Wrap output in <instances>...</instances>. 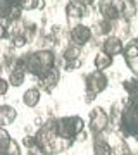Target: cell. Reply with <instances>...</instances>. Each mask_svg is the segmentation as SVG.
<instances>
[{
	"instance_id": "obj_25",
	"label": "cell",
	"mask_w": 138,
	"mask_h": 155,
	"mask_svg": "<svg viewBox=\"0 0 138 155\" xmlns=\"http://www.w3.org/2000/svg\"><path fill=\"white\" fill-rule=\"evenodd\" d=\"M11 45L14 48H22V47H26L28 45V40L24 35H16V36H11Z\"/></svg>"
},
{
	"instance_id": "obj_27",
	"label": "cell",
	"mask_w": 138,
	"mask_h": 155,
	"mask_svg": "<svg viewBox=\"0 0 138 155\" xmlns=\"http://www.w3.org/2000/svg\"><path fill=\"white\" fill-rule=\"evenodd\" d=\"M9 81H7L5 78H2L0 76V97H5L7 95V91H9Z\"/></svg>"
},
{
	"instance_id": "obj_15",
	"label": "cell",
	"mask_w": 138,
	"mask_h": 155,
	"mask_svg": "<svg viewBox=\"0 0 138 155\" xmlns=\"http://www.w3.org/2000/svg\"><path fill=\"white\" fill-rule=\"evenodd\" d=\"M17 119V110L16 107L9 105V104H2L0 105V126H11L14 124V121Z\"/></svg>"
},
{
	"instance_id": "obj_11",
	"label": "cell",
	"mask_w": 138,
	"mask_h": 155,
	"mask_svg": "<svg viewBox=\"0 0 138 155\" xmlns=\"http://www.w3.org/2000/svg\"><path fill=\"white\" fill-rule=\"evenodd\" d=\"M64 11H66V17L67 21H79L83 17L88 16V7L79 4V2H74V0H69L64 7Z\"/></svg>"
},
{
	"instance_id": "obj_24",
	"label": "cell",
	"mask_w": 138,
	"mask_h": 155,
	"mask_svg": "<svg viewBox=\"0 0 138 155\" xmlns=\"http://www.w3.org/2000/svg\"><path fill=\"white\" fill-rule=\"evenodd\" d=\"M21 145H22V147H26L28 150H36V148H38L35 134H24L22 140H21Z\"/></svg>"
},
{
	"instance_id": "obj_10",
	"label": "cell",
	"mask_w": 138,
	"mask_h": 155,
	"mask_svg": "<svg viewBox=\"0 0 138 155\" xmlns=\"http://www.w3.org/2000/svg\"><path fill=\"white\" fill-rule=\"evenodd\" d=\"M123 50H124V41L116 35H109L105 36L102 41V52H105L107 55L114 57V55H121Z\"/></svg>"
},
{
	"instance_id": "obj_1",
	"label": "cell",
	"mask_w": 138,
	"mask_h": 155,
	"mask_svg": "<svg viewBox=\"0 0 138 155\" xmlns=\"http://www.w3.org/2000/svg\"><path fill=\"white\" fill-rule=\"evenodd\" d=\"M12 67H21V69L26 71V74H31V76L40 79V78L47 76L54 67H57V59H55L54 50L36 48L29 54L16 57Z\"/></svg>"
},
{
	"instance_id": "obj_13",
	"label": "cell",
	"mask_w": 138,
	"mask_h": 155,
	"mask_svg": "<svg viewBox=\"0 0 138 155\" xmlns=\"http://www.w3.org/2000/svg\"><path fill=\"white\" fill-rule=\"evenodd\" d=\"M92 148H93V155H112V145L104 134H95Z\"/></svg>"
},
{
	"instance_id": "obj_26",
	"label": "cell",
	"mask_w": 138,
	"mask_h": 155,
	"mask_svg": "<svg viewBox=\"0 0 138 155\" xmlns=\"http://www.w3.org/2000/svg\"><path fill=\"white\" fill-rule=\"evenodd\" d=\"M11 133L7 131L4 126H0V150H4L9 145V141H11Z\"/></svg>"
},
{
	"instance_id": "obj_16",
	"label": "cell",
	"mask_w": 138,
	"mask_h": 155,
	"mask_svg": "<svg viewBox=\"0 0 138 155\" xmlns=\"http://www.w3.org/2000/svg\"><path fill=\"white\" fill-rule=\"evenodd\" d=\"M114 64V57H110V55H107L105 52H97L95 54V57H93V66H95V69L97 71H107V69H110V66Z\"/></svg>"
},
{
	"instance_id": "obj_3",
	"label": "cell",
	"mask_w": 138,
	"mask_h": 155,
	"mask_svg": "<svg viewBox=\"0 0 138 155\" xmlns=\"http://www.w3.org/2000/svg\"><path fill=\"white\" fill-rule=\"evenodd\" d=\"M54 127L57 134L61 138L72 140L76 141V138L85 131L86 122L81 116H64V117H54Z\"/></svg>"
},
{
	"instance_id": "obj_4",
	"label": "cell",
	"mask_w": 138,
	"mask_h": 155,
	"mask_svg": "<svg viewBox=\"0 0 138 155\" xmlns=\"http://www.w3.org/2000/svg\"><path fill=\"white\" fill-rule=\"evenodd\" d=\"M117 129L121 131L123 138H136L138 140V100L136 102H128L124 104Z\"/></svg>"
},
{
	"instance_id": "obj_23",
	"label": "cell",
	"mask_w": 138,
	"mask_h": 155,
	"mask_svg": "<svg viewBox=\"0 0 138 155\" xmlns=\"http://www.w3.org/2000/svg\"><path fill=\"white\" fill-rule=\"evenodd\" d=\"M0 155H22L21 143H17L16 140H11L4 150H0Z\"/></svg>"
},
{
	"instance_id": "obj_9",
	"label": "cell",
	"mask_w": 138,
	"mask_h": 155,
	"mask_svg": "<svg viewBox=\"0 0 138 155\" xmlns=\"http://www.w3.org/2000/svg\"><path fill=\"white\" fill-rule=\"evenodd\" d=\"M121 5L123 0H102L99 4V12L102 19L107 21H117L121 17Z\"/></svg>"
},
{
	"instance_id": "obj_22",
	"label": "cell",
	"mask_w": 138,
	"mask_h": 155,
	"mask_svg": "<svg viewBox=\"0 0 138 155\" xmlns=\"http://www.w3.org/2000/svg\"><path fill=\"white\" fill-rule=\"evenodd\" d=\"M17 5L21 7L22 11H36L40 7H43V2L42 0H16Z\"/></svg>"
},
{
	"instance_id": "obj_2",
	"label": "cell",
	"mask_w": 138,
	"mask_h": 155,
	"mask_svg": "<svg viewBox=\"0 0 138 155\" xmlns=\"http://www.w3.org/2000/svg\"><path fill=\"white\" fill-rule=\"evenodd\" d=\"M35 138H36V145H38V150L43 155H59L64 153L66 150H69L74 145L72 140H66L61 138L57 131L54 127V117L45 121L42 126L38 127V131L35 133Z\"/></svg>"
},
{
	"instance_id": "obj_21",
	"label": "cell",
	"mask_w": 138,
	"mask_h": 155,
	"mask_svg": "<svg viewBox=\"0 0 138 155\" xmlns=\"http://www.w3.org/2000/svg\"><path fill=\"white\" fill-rule=\"evenodd\" d=\"M93 31V29H92ZM112 33V22L107 21V19H100L97 24H95V31L93 35H100V36H109V35Z\"/></svg>"
},
{
	"instance_id": "obj_28",
	"label": "cell",
	"mask_w": 138,
	"mask_h": 155,
	"mask_svg": "<svg viewBox=\"0 0 138 155\" xmlns=\"http://www.w3.org/2000/svg\"><path fill=\"white\" fill-rule=\"evenodd\" d=\"M78 66H79V61H64V69H66L67 72L74 71Z\"/></svg>"
},
{
	"instance_id": "obj_19",
	"label": "cell",
	"mask_w": 138,
	"mask_h": 155,
	"mask_svg": "<svg viewBox=\"0 0 138 155\" xmlns=\"http://www.w3.org/2000/svg\"><path fill=\"white\" fill-rule=\"evenodd\" d=\"M17 5L16 0H0V22H4L7 26V22L11 19L12 9Z\"/></svg>"
},
{
	"instance_id": "obj_5",
	"label": "cell",
	"mask_w": 138,
	"mask_h": 155,
	"mask_svg": "<svg viewBox=\"0 0 138 155\" xmlns=\"http://www.w3.org/2000/svg\"><path fill=\"white\" fill-rule=\"evenodd\" d=\"M109 86V78L105 76L104 71H97L93 69L85 76V91H86V102L97 98V95L105 91Z\"/></svg>"
},
{
	"instance_id": "obj_6",
	"label": "cell",
	"mask_w": 138,
	"mask_h": 155,
	"mask_svg": "<svg viewBox=\"0 0 138 155\" xmlns=\"http://www.w3.org/2000/svg\"><path fill=\"white\" fill-rule=\"evenodd\" d=\"M110 126L109 112L104 107H93L88 114V129L93 134H104Z\"/></svg>"
},
{
	"instance_id": "obj_7",
	"label": "cell",
	"mask_w": 138,
	"mask_h": 155,
	"mask_svg": "<svg viewBox=\"0 0 138 155\" xmlns=\"http://www.w3.org/2000/svg\"><path fill=\"white\" fill-rule=\"evenodd\" d=\"M121 55H123V59H124L126 67L131 71V74L135 78H138V36L130 40V41L124 45V50H123Z\"/></svg>"
},
{
	"instance_id": "obj_31",
	"label": "cell",
	"mask_w": 138,
	"mask_h": 155,
	"mask_svg": "<svg viewBox=\"0 0 138 155\" xmlns=\"http://www.w3.org/2000/svg\"><path fill=\"white\" fill-rule=\"evenodd\" d=\"M121 155H136V153H135V152H131V150H130V147H128V148L124 150V152H123Z\"/></svg>"
},
{
	"instance_id": "obj_17",
	"label": "cell",
	"mask_w": 138,
	"mask_h": 155,
	"mask_svg": "<svg viewBox=\"0 0 138 155\" xmlns=\"http://www.w3.org/2000/svg\"><path fill=\"white\" fill-rule=\"evenodd\" d=\"M123 90L128 95V102H136L138 100V78L133 76L131 79H124L123 81Z\"/></svg>"
},
{
	"instance_id": "obj_14",
	"label": "cell",
	"mask_w": 138,
	"mask_h": 155,
	"mask_svg": "<svg viewBox=\"0 0 138 155\" xmlns=\"http://www.w3.org/2000/svg\"><path fill=\"white\" fill-rule=\"evenodd\" d=\"M22 104L28 107V109H35V107L40 105V100H42V90L38 86H33V88H28L24 93H22Z\"/></svg>"
},
{
	"instance_id": "obj_18",
	"label": "cell",
	"mask_w": 138,
	"mask_h": 155,
	"mask_svg": "<svg viewBox=\"0 0 138 155\" xmlns=\"http://www.w3.org/2000/svg\"><path fill=\"white\" fill-rule=\"evenodd\" d=\"M7 81L11 86L17 88V86H21L24 81H26V71L21 69V67H12L11 71H9V78H7Z\"/></svg>"
},
{
	"instance_id": "obj_8",
	"label": "cell",
	"mask_w": 138,
	"mask_h": 155,
	"mask_svg": "<svg viewBox=\"0 0 138 155\" xmlns=\"http://www.w3.org/2000/svg\"><path fill=\"white\" fill-rule=\"evenodd\" d=\"M92 38H93V31H92V28L86 26V24L78 22V24L71 26V29H69V40H71V43H74V45L85 47Z\"/></svg>"
},
{
	"instance_id": "obj_20",
	"label": "cell",
	"mask_w": 138,
	"mask_h": 155,
	"mask_svg": "<svg viewBox=\"0 0 138 155\" xmlns=\"http://www.w3.org/2000/svg\"><path fill=\"white\" fill-rule=\"evenodd\" d=\"M81 55H83V47L69 43L62 52V61H79Z\"/></svg>"
},
{
	"instance_id": "obj_30",
	"label": "cell",
	"mask_w": 138,
	"mask_h": 155,
	"mask_svg": "<svg viewBox=\"0 0 138 155\" xmlns=\"http://www.w3.org/2000/svg\"><path fill=\"white\" fill-rule=\"evenodd\" d=\"M74 2H79V4H83V5H86V7H92L97 2V0H74Z\"/></svg>"
},
{
	"instance_id": "obj_12",
	"label": "cell",
	"mask_w": 138,
	"mask_h": 155,
	"mask_svg": "<svg viewBox=\"0 0 138 155\" xmlns=\"http://www.w3.org/2000/svg\"><path fill=\"white\" fill-rule=\"evenodd\" d=\"M59 79H61V72H59L57 67H54L47 76H43V78H40L38 79V88L43 90V91H47V93H50V91L57 86Z\"/></svg>"
},
{
	"instance_id": "obj_29",
	"label": "cell",
	"mask_w": 138,
	"mask_h": 155,
	"mask_svg": "<svg viewBox=\"0 0 138 155\" xmlns=\"http://www.w3.org/2000/svg\"><path fill=\"white\" fill-rule=\"evenodd\" d=\"M7 36H9V33H7V26L4 24V22H0V41L5 40Z\"/></svg>"
}]
</instances>
